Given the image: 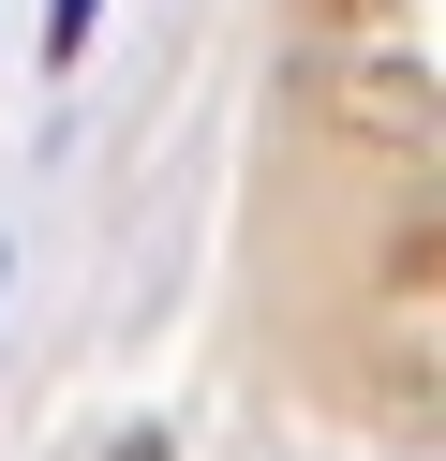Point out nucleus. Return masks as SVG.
<instances>
[{
    "instance_id": "1",
    "label": "nucleus",
    "mask_w": 446,
    "mask_h": 461,
    "mask_svg": "<svg viewBox=\"0 0 446 461\" xmlns=\"http://www.w3.org/2000/svg\"><path fill=\"white\" fill-rule=\"evenodd\" d=\"M89 15H105V0H45V60H75V45H89Z\"/></svg>"
}]
</instances>
